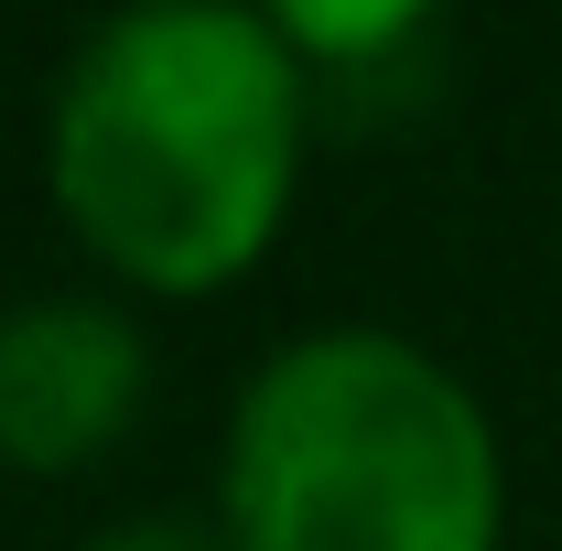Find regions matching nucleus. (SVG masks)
<instances>
[{"label": "nucleus", "instance_id": "1", "mask_svg": "<svg viewBox=\"0 0 562 551\" xmlns=\"http://www.w3.org/2000/svg\"><path fill=\"white\" fill-rule=\"evenodd\" d=\"M303 55L249 0H131L76 44L44 184L66 238L131 292L195 303L271 260L303 184Z\"/></svg>", "mask_w": 562, "mask_h": 551}, {"label": "nucleus", "instance_id": "2", "mask_svg": "<svg viewBox=\"0 0 562 551\" xmlns=\"http://www.w3.org/2000/svg\"><path fill=\"white\" fill-rule=\"evenodd\" d=\"M227 551H497L508 454L487 401L412 336H303L260 357L216 454Z\"/></svg>", "mask_w": 562, "mask_h": 551}, {"label": "nucleus", "instance_id": "3", "mask_svg": "<svg viewBox=\"0 0 562 551\" xmlns=\"http://www.w3.org/2000/svg\"><path fill=\"white\" fill-rule=\"evenodd\" d=\"M151 401V346L98 292L0 303V476H76Z\"/></svg>", "mask_w": 562, "mask_h": 551}, {"label": "nucleus", "instance_id": "4", "mask_svg": "<svg viewBox=\"0 0 562 551\" xmlns=\"http://www.w3.org/2000/svg\"><path fill=\"white\" fill-rule=\"evenodd\" d=\"M249 11L271 22L303 66L347 76V66H390L401 44H422V22H432L443 0H249Z\"/></svg>", "mask_w": 562, "mask_h": 551}, {"label": "nucleus", "instance_id": "5", "mask_svg": "<svg viewBox=\"0 0 562 551\" xmlns=\"http://www.w3.org/2000/svg\"><path fill=\"white\" fill-rule=\"evenodd\" d=\"M87 551H227V541H206V530H173V519H131V530H98Z\"/></svg>", "mask_w": 562, "mask_h": 551}]
</instances>
